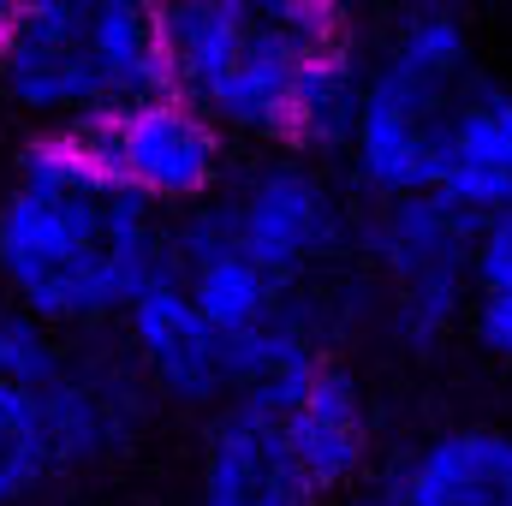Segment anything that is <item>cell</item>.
Here are the masks:
<instances>
[{"mask_svg":"<svg viewBox=\"0 0 512 506\" xmlns=\"http://www.w3.org/2000/svg\"><path fill=\"white\" fill-rule=\"evenodd\" d=\"M167 84L239 149H304L340 161L358 90L364 24L316 0H161Z\"/></svg>","mask_w":512,"mask_h":506,"instance_id":"cell-1","label":"cell"},{"mask_svg":"<svg viewBox=\"0 0 512 506\" xmlns=\"http://www.w3.org/2000/svg\"><path fill=\"white\" fill-rule=\"evenodd\" d=\"M167 215L131 197L78 143L36 131L0 185V298L54 334H102L161 268Z\"/></svg>","mask_w":512,"mask_h":506,"instance_id":"cell-2","label":"cell"},{"mask_svg":"<svg viewBox=\"0 0 512 506\" xmlns=\"http://www.w3.org/2000/svg\"><path fill=\"white\" fill-rule=\"evenodd\" d=\"M489 78L465 6L399 0L364 24V90L340 149V173L370 197H435L441 161L471 90Z\"/></svg>","mask_w":512,"mask_h":506,"instance_id":"cell-3","label":"cell"},{"mask_svg":"<svg viewBox=\"0 0 512 506\" xmlns=\"http://www.w3.org/2000/svg\"><path fill=\"white\" fill-rule=\"evenodd\" d=\"M477 227L483 221L441 197H370L352 256L328 274L340 352L364 340L393 358H435L465 334Z\"/></svg>","mask_w":512,"mask_h":506,"instance_id":"cell-4","label":"cell"},{"mask_svg":"<svg viewBox=\"0 0 512 506\" xmlns=\"http://www.w3.org/2000/svg\"><path fill=\"white\" fill-rule=\"evenodd\" d=\"M161 84V0H24L0 42V90L36 131H78Z\"/></svg>","mask_w":512,"mask_h":506,"instance_id":"cell-5","label":"cell"},{"mask_svg":"<svg viewBox=\"0 0 512 506\" xmlns=\"http://www.w3.org/2000/svg\"><path fill=\"white\" fill-rule=\"evenodd\" d=\"M209 209L262 268L292 286H316L352 256L364 197L352 191L340 161L268 143L233 161Z\"/></svg>","mask_w":512,"mask_h":506,"instance_id":"cell-6","label":"cell"},{"mask_svg":"<svg viewBox=\"0 0 512 506\" xmlns=\"http://www.w3.org/2000/svg\"><path fill=\"white\" fill-rule=\"evenodd\" d=\"M78 143L155 215H185L209 203L239 161V143L173 84L96 114L90 126H78Z\"/></svg>","mask_w":512,"mask_h":506,"instance_id":"cell-7","label":"cell"},{"mask_svg":"<svg viewBox=\"0 0 512 506\" xmlns=\"http://www.w3.org/2000/svg\"><path fill=\"white\" fill-rule=\"evenodd\" d=\"M114 328H120V352L149 381L155 405L215 411L227 393L251 381V352L227 328H215L167 268H155L137 286V298L120 310Z\"/></svg>","mask_w":512,"mask_h":506,"instance_id":"cell-8","label":"cell"},{"mask_svg":"<svg viewBox=\"0 0 512 506\" xmlns=\"http://www.w3.org/2000/svg\"><path fill=\"white\" fill-rule=\"evenodd\" d=\"M191 506H334L310 477L268 381H245L203 411Z\"/></svg>","mask_w":512,"mask_h":506,"instance_id":"cell-9","label":"cell"},{"mask_svg":"<svg viewBox=\"0 0 512 506\" xmlns=\"http://www.w3.org/2000/svg\"><path fill=\"white\" fill-rule=\"evenodd\" d=\"M334 506H512V423H435L376 459Z\"/></svg>","mask_w":512,"mask_h":506,"instance_id":"cell-10","label":"cell"},{"mask_svg":"<svg viewBox=\"0 0 512 506\" xmlns=\"http://www.w3.org/2000/svg\"><path fill=\"white\" fill-rule=\"evenodd\" d=\"M42 411H48L60 471H90L120 459L143 435V423L155 417V393L120 352V340L96 346L84 334V346H66L60 370L42 381Z\"/></svg>","mask_w":512,"mask_h":506,"instance_id":"cell-11","label":"cell"},{"mask_svg":"<svg viewBox=\"0 0 512 506\" xmlns=\"http://www.w3.org/2000/svg\"><path fill=\"white\" fill-rule=\"evenodd\" d=\"M435 197L465 209L471 221L512 209V90L495 72L471 90V102L453 126Z\"/></svg>","mask_w":512,"mask_h":506,"instance_id":"cell-12","label":"cell"},{"mask_svg":"<svg viewBox=\"0 0 512 506\" xmlns=\"http://www.w3.org/2000/svg\"><path fill=\"white\" fill-rule=\"evenodd\" d=\"M465 340L512 381V209L477 227V262H471V310Z\"/></svg>","mask_w":512,"mask_h":506,"instance_id":"cell-13","label":"cell"},{"mask_svg":"<svg viewBox=\"0 0 512 506\" xmlns=\"http://www.w3.org/2000/svg\"><path fill=\"white\" fill-rule=\"evenodd\" d=\"M54 477H60V459H54L42 387L0 376V506L36 501Z\"/></svg>","mask_w":512,"mask_h":506,"instance_id":"cell-14","label":"cell"},{"mask_svg":"<svg viewBox=\"0 0 512 506\" xmlns=\"http://www.w3.org/2000/svg\"><path fill=\"white\" fill-rule=\"evenodd\" d=\"M72 334H54L48 322H36L30 310H18L12 298H0V376L24 381V387H42V381L60 370Z\"/></svg>","mask_w":512,"mask_h":506,"instance_id":"cell-15","label":"cell"},{"mask_svg":"<svg viewBox=\"0 0 512 506\" xmlns=\"http://www.w3.org/2000/svg\"><path fill=\"white\" fill-rule=\"evenodd\" d=\"M316 6H328V12H340V18H352V24H370L387 0H316Z\"/></svg>","mask_w":512,"mask_h":506,"instance_id":"cell-16","label":"cell"},{"mask_svg":"<svg viewBox=\"0 0 512 506\" xmlns=\"http://www.w3.org/2000/svg\"><path fill=\"white\" fill-rule=\"evenodd\" d=\"M18 6H24V0H0V42L12 36V24H18Z\"/></svg>","mask_w":512,"mask_h":506,"instance_id":"cell-17","label":"cell"},{"mask_svg":"<svg viewBox=\"0 0 512 506\" xmlns=\"http://www.w3.org/2000/svg\"><path fill=\"white\" fill-rule=\"evenodd\" d=\"M423 6H471V0H423Z\"/></svg>","mask_w":512,"mask_h":506,"instance_id":"cell-18","label":"cell"}]
</instances>
